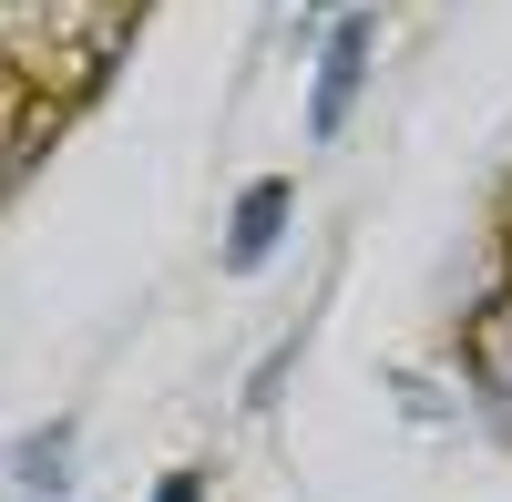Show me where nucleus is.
Returning <instances> with one entry per match:
<instances>
[{
    "label": "nucleus",
    "instance_id": "2",
    "mask_svg": "<svg viewBox=\"0 0 512 502\" xmlns=\"http://www.w3.org/2000/svg\"><path fill=\"white\" fill-rule=\"evenodd\" d=\"M287 216H297V185H287V175H256V185L236 195V216H226V267H236V277H256V267L277 257Z\"/></svg>",
    "mask_w": 512,
    "mask_h": 502
},
{
    "label": "nucleus",
    "instance_id": "5",
    "mask_svg": "<svg viewBox=\"0 0 512 502\" xmlns=\"http://www.w3.org/2000/svg\"><path fill=\"white\" fill-rule=\"evenodd\" d=\"M154 502H205V472H164V482H154Z\"/></svg>",
    "mask_w": 512,
    "mask_h": 502
},
{
    "label": "nucleus",
    "instance_id": "1",
    "mask_svg": "<svg viewBox=\"0 0 512 502\" xmlns=\"http://www.w3.org/2000/svg\"><path fill=\"white\" fill-rule=\"evenodd\" d=\"M369 52H379V21H369V11H338V21H328V41H318V82H308V134H318V144L359 113Z\"/></svg>",
    "mask_w": 512,
    "mask_h": 502
},
{
    "label": "nucleus",
    "instance_id": "3",
    "mask_svg": "<svg viewBox=\"0 0 512 502\" xmlns=\"http://www.w3.org/2000/svg\"><path fill=\"white\" fill-rule=\"evenodd\" d=\"M461 349H472V380H482V400H492L502 421H512V287H492V298L472 308Z\"/></svg>",
    "mask_w": 512,
    "mask_h": 502
},
{
    "label": "nucleus",
    "instance_id": "4",
    "mask_svg": "<svg viewBox=\"0 0 512 502\" xmlns=\"http://www.w3.org/2000/svg\"><path fill=\"white\" fill-rule=\"evenodd\" d=\"M62 472H72V431L52 421L41 441H21V482H31V492H62Z\"/></svg>",
    "mask_w": 512,
    "mask_h": 502
},
{
    "label": "nucleus",
    "instance_id": "6",
    "mask_svg": "<svg viewBox=\"0 0 512 502\" xmlns=\"http://www.w3.org/2000/svg\"><path fill=\"white\" fill-rule=\"evenodd\" d=\"M318 11H328V0H318Z\"/></svg>",
    "mask_w": 512,
    "mask_h": 502
}]
</instances>
